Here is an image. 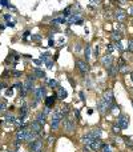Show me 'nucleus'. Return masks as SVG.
Wrapping results in <instances>:
<instances>
[{"instance_id":"f257e3e1","label":"nucleus","mask_w":133,"mask_h":152,"mask_svg":"<svg viewBox=\"0 0 133 152\" xmlns=\"http://www.w3.org/2000/svg\"><path fill=\"white\" fill-rule=\"evenodd\" d=\"M31 129L28 127H24V128H20L17 132H16V139L20 140V142H27V137H28Z\"/></svg>"},{"instance_id":"f03ea898","label":"nucleus","mask_w":133,"mask_h":152,"mask_svg":"<svg viewBox=\"0 0 133 152\" xmlns=\"http://www.w3.org/2000/svg\"><path fill=\"white\" fill-rule=\"evenodd\" d=\"M28 148L31 152H41L43 151V140H40V139L33 140L32 143L28 144Z\"/></svg>"},{"instance_id":"7ed1b4c3","label":"nucleus","mask_w":133,"mask_h":152,"mask_svg":"<svg viewBox=\"0 0 133 152\" xmlns=\"http://www.w3.org/2000/svg\"><path fill=\"white\" fill-rule=\"evenodd\" d=\"M116 124H117L118 127H120L121 129H125V128H128V126H129V116L128 115H120L117 118V121H116Z\"/></svg>"},{"instance_id":"20e7f679","label":"nucleus","mask_w":133,"mask_h":152,"mask_svg":"<svg viewBox=\"0 0 133 152\" xmlns=\"http://www.w3.org/2000/svg\"><path fill=\"white\" fill-rule=\"evenodd\" d=\"M76 66H77V68H78V71H80L81 75H85V74H88L89 72V66L85 63V61L77 60L76 61Z\"/></svg>"},{"instance_id":"39448f33","label":"nucleus","mask_w":133,"mask_h":152,"mask_svg":"<svg viewBox=\"0 0 133 152\" xmlns=\"http://www.w3.org/2000/svg\"><path fill=\"white\" fill-rule=\"evenodd\" d=\"M33 95H35V100H36L37 103L41 102L43 96L45 95V89L43 88V87H37L36 89H33Z\"/></svg>"},{"instance_id":"423d86ee","label":"nucleus","mask_w":133,"mask_h":152,"mask_svg":"<svg viewBox=\"0 0 133 152\" xmlns=\"http://www.w3.org/2000/svg\"><path fill=\"white\" fill-rule=\"evenodd\" d=\"M96 108H97V110H99V112H100V113L109 112V108H108V104L104 102V99H101V100H99V102H97Z\"/></svg>"},{"instance_id":"0eeeda50","label":"nucleus","mask_w":133,"mask_h":152,"mask_svg":"<svg viewBox=\"0 0 133 152\" xmlns=\"http://www.w3.org/2000/svg\"><path fill=\"white\" fill-rule=\"evenodd\" d=\"M33 81H35V76L32 75V76H28V77H27V80L24 81V88L27 89V92L28 91H31L32 88H33Z\"/></svg>"},{"instance_id":"6e6552de","label":"nucleus","mask_w":133,"mask_h":152,"mask_svg":"<svg viewBox=\"0 0 133 152\" xmlns=\"http://www.w3.org/2000/svg\"><path fill=\"white\" fill-rule=\"evenodd\" d=\"M115 18L117 21H124L126 19V12L123 10H120V8H117V10L115 11Z\"/></svg>"},{"instance_id":"1a4fd4ad","label":"nucleus","mask_w":133,"mask_h":152,"mask_svg":"<svg viewBox=\"0 0 133 152\" xmlns=\"http://www.w3.org/2000/svg\"><path fill=\"white\" fill-rule=\"evenodd\" d=\"M64 128H65L67 132H72L75 129V121L70 120V119H64Z\"/></svg>"},{"instance_id":"9d476101","label":"nucleus","mask_w":133,"mask_h":152,"mask_svg":"<svg viewBox=\"0 0 133 152\" xmlns=\"http://www.w3.org/2000/svg\"><path fill=\"white\" fill-rule=\"evenodd\" d=\"M102 143H101V140H93V142L89 144V147H86V148H89V150H92V151H99V150H101L102 148Z\"/></svg>"},{"instance_id":"9b49d317","label":"nucleus","mask_w":133,"mask_h":152,"mask_svg":"<svg viewBox=\"0 0 133 152\" xmlns=\"http://www.w3.org/2000/svg\"><path fill=\"white\" fill-rule=\"evenodd\" d=\"M86 135L91 136L92 139H94V140H100V137H101V135H102V131L101 129H92V131H89Z\"/></svg>"},{"instance_id":"f8f14e48","label":"nucleus","mask_w":133,"mask_h":152,"mask_svg":"<svg viewBox=\"0 0 133 152\" xmlns=\"http://www.w3.org/2000/svg\"><path fill=\"white\" fill-rule=\"evenodd\" d=\"M81 20V16H80V13H77V12H75V13H70V16L67 19V21L69 24H73V23H77V21H80Z\"/></svg>"},{"instance_id":"ddd939ff","label":"nucleus","mask_w":133,"mask_h":152,"mask_svg":"<svg viewBox=\"0 0 133 152\" xmlns=\"http://www.w3.org/2000/svg\"><path fill=\"white\" fill-rule=\"evenodd\" d=\"M112 56L110 55H105L104 58H102V60H101V63H102V66L105 67V68H108V67H110L112 66Z\"/></svg>"},{"instance_id":"4468645a","label":"nucleus","mask_w":133,"mask_h":152,"mask_svg":"<svg viewBox=\"0 0 133 152\" xmlns=\"http://www.w3.org/2000/svg\"><path fill=\"white\" fill-rule=\"evenodd\" d=\"M36 121L40 124V126H44V124L47 123V116H45L43 112H40L39 115H37V118H36Z\"/></svg>"},{"instance_id":"2eb2a0df","label":"nucleus","mask_w":133,"mask_h":152,"mask_svg":"<svg viewBox=\"0 0 133 152\" xmlns=\"http://www.w3.org/2000/svg\"><path fill=\"white\" fill-rule=\"evenodd\" d=\"M41 127H43V126H40V124L37 123L36 120L31 123V129H32L33 132H37V134H40V132H41Z\"/></svg>"},{"instance_id":"dca6fc26","label":"nucleus","mask_w":133,"mask_h":152,"mask_svg":"<svg viewBox=\"0 0 133 152\" xmlns=\"http://www.w3.org/2000/svg\"><path fill=\"white\" fill-rule=\"evenodd\" d=\"M27 116H28V105L23 104V107H21V110H20V118L21 119H25Z\"/></svg>"},{"instance_id":"f3484780","label":"nucleus","mask_w":133,"mask_h":152,"mask_svg":"<svg viewBox=\"0 0 133 152\" xmlns=\"http://www.w3.org/2000/svg\"><path fill=\"white\" fill-rule=\"evenodd\" d=\"M55 96H48L47 99H45V105H47L48 108H52L53 104H55Z\"/></svg>"},{"instance_id":"a211bd4d","label":"nucleus","mask_w":133,"mask_h":152,"mask_svg":"<svg viewBox=\"0 0 133 152\" xmlns=\"http://www.w3.org/2000/svg\"><path fill=\"white\" fill-rule=\"evenodd\" d=\"M107 71H108V74H109L110 76H115L118 71H120V68H118V67H115V66H110V67H108L107 68Z\"/></svg>"},{"instance_id":"6ab92c4d","label":"nucleus","mask_w":133,"mask_h":152,"mask_svg":"<svg viewBox=\"0 0 133 152\" xmlns=\"http://www.w3.org/2000/svg\"><path fill=\"white\" fill-rule=\"evenodd\" d=\"M60 121L61 120H59V119L52 118V120H51V127H52V129H57L59 126H60Z\"/></svg>"},{"instance_id":"aec40b11","label":"nucleus","mask_w":133,"mask_h":152,"mask_svg":"<svg viewBox=\"0 0 133 152\" xmlns=\"http://www.w3.org/2000/svg\"><path fill=\"white\" fill-rule=\"evenodd\" d=\"M5 121H7V123H9V124H15L16 123V118L13 115L7 113V115H5Z\"/></svg>"},{"instance_id":"412c9836","label":"nucleus","mask_w":133,"mask_h":152,"mask_svg":"<svg viewBox=\"0 0 133 152\" xmlns=\"http://www.w3.org/2000/svg\"><path fill=\"white\" fill-rule=\"evenodd\" d=\"M15 126L16 127H19V129L20 128H24V127H27L25 126V121H24V119H16V123H15Z\"/></svg>"},{"instance_id":"4be33fe9","label":"nucleus","mask_w":133,"mask_h":152,"mask_svg":"<svg viewBox=\"0 0 133 152\" xmlns=\"http://www.w3.org/2000/svg\"><path fill=\"white\" fill-rule=\"evenodd\" d=\"M112 39L115 40L116 43L117 42H121V39H123V36H121V32H113V35H112Z\"/></svg>"},{"instance_id":"5701e85b","label":"nucleus","mask_w":133,"mask_h":152,"mask_svg":"<svg viewBox=\"0 0 133 152\" xmlns=\"http://www.w3.org/2000/svg\"><path fill=\"white\" fill-rule=\"evenodd\" d=\"M33 76H39V77H47V76H45V74L43 71H40L39 68H35V71H33Z\"/></svg>"},{"instance_id":"b1692460","label":"nucleus","mask_w":133,"mask_h":152,"mask_svg":"<svg viewBox=\"0 0 133 152\" xmlns=\"http://www.w3.org/2000/svg\"><path fill=\"white\" fill-rule=\"evenodd\" d=\"M84 53H85V60L88 61L89 59H91V47H89V45H85V51H84Z\"/></svg>"},{"instance_id":"393cba45","label":"nucleus","mask_w":133,"mask_h":152,"mask_svg":"<svg viewBox=\"0 0 133 152\" xmlns=\"http://www.w3.org/2000/svg\"><path fill=\"white\" fill-rule=\"evenodd\" d=\"M60 110H61V113H63L64 118H65V116H68V113H69V107H68L67 104H64L63 107L60 108Z\"/></svg>"},{"instance_id":"a878e982","label":"nucleus","mask_w":133,"mask_h":152,"mask_svg":"<svg viewBox=\"0 0 133 152\" xmlns=\"http://www.w3.org/2000/svg\"><path fill=\"white\" fill-rule=\"evenodd\" d=\"M57 96H59V99H60V100H64L67 97V91H65V89H59Z\"/></svg>"},{"instance_id":"bb28decb","label":"nucleus","mask_w":133,"mask_h":152,"mask_svg":"<svg viewBox=\"0 0 133 152\" xmlns=\"http://www.w3.org/2000/svg\"><path fill=\"white\" fill-rule=\"evenodd\" d=\"M115 48H116L117 51H121V52H124V51H125V47L123 45V43H121V42H117V43H116V44H115Z\"/></svg>"},{"instance_id":"cd10ccee","label":"nucleus","mask_w":133,"mask_h":152,"mask_svg":"<svg viewBox=\"0 0 133 152\" xmlns=\"http://www.w3.org/2000/svg\"><path fill=\"white\" fill-rule=\"evenodd\" d=\"M49 59H51V58H49V53H48V52H47V53H44V55H41V56H40V60H41L43 63H47V61L49 60Z\"/></svg>"},{"instance_id":"c85d7f7f","label":"nucleus","mask_w":133,"mask_h":152,"mask_svg":"<svg viewBox=\"0 0 133 152\" xmlns=\"http://www.w3.org/2000/svg\"><path fill=\"white\" fill-rule=\"evenodd\" d=\"M101 152H112V148H110L109 144H104L101 148Z\"/></svg>"},{"instance_id":"c756f323","label":"nucleus","mask_w":133,"mask_h":152,"mask_svg":"<svg viewBox=\"0 0 133 152\" xmlns=\"http://www.w3.org/2000/svg\"><path fill=\"white\" fill-rule=\"evenodd\" d=\"M48 84H49L51 87H52V88H55V87H57V81L55 80V79H51V80H48Z\"/></svg>"},{"instance_id":"7c9ffc66","label":"nucleus","mask_w":133,"mask_h":152,"mask_svg":"<svg viewBox=\"0 0 133 152\" xmlns=\"http://www.w3.org/2000/svg\"><path fill=\"white\" fill-rule=\"evenodd\" d=\"M113 51H115V47H113L112 44H109V45H107V52L108 53H112Z\"/></svg>"},{"instance_id":"2f4dec72","label":"nucleus","mask_w":133,"mask_h":152,"mask_svg":"<svg viewBox=\"0 0 133 152\" xmlns=\"http://www.w3.org/2000/svg\"><path fill=\"white\" fill-rule=\"evenodd\" d=\"M45 64H47V67H48V68H49V69H52V67H53V60H52V58H51L49 60H48Z\"/></svg>"},{"instance_id":"473e14b6","label":"nucleus","mask_w":133,"mask_h":152,"mask_svg":"<svg viewBox=\"0 0 133 152\" xmlns=\"http://www.w3.org/2000/svg\"><path fill=\"white\" fill-rule=\"evenodd\" d=\"M120 131H121V128L117 124H115V126H113V132H115V134H120Z\"/></svg>"},{"instance_id":"72a5a7b5","label":"nucleus","mask_w":133,"mask_h":152,"mask_svg":"<svg viewBox=\"0 0 133 152\" xmlns=\"http://www.w3.org/2000/svg\"><path fill=\"white\" fill-rule=\"evenodd\" d=\"M120 72H123V74H126V72H129V68L126 66L124 67H120Z\"/></svg>"},{"instance_id":"f704fd0d","label":"nucleus","mask_w":133,"mask_h":152,"mask_svg":"<svg viewBox=\"0 0 133 152\" xmlns=\"http://www.w3.org/2000/svg\"><path fill=\"white\" fill-rule=\"evenodd\" d=\"M93 55L96 56V58L99 56V47H97V45H94L93 47Z\"/></svg>"},{"instance_id":"c9c22d12","label":"nucleus","mask_w":133,"mask_h":152,"mask_svg":"<svg viewBox=\"0 0 133 152\" xmlns=\"http://www.w3.org/2000/svg\"><path fill=\"white\" fill-rule=\"evenodd\" d=\"M20 145H21V142L16 139V142H15V148H16V150H19V147H20Z\"/></svg>"},{"instance_id":"e433bc0d","label":"nucleus","mask_w":133,"mask_h":152,"mask_svg":"<svg viewBox=\"0 0 133 152\" xmlns=\"http://www.w3.org/2000/svg\"><path fill=\"white\" fill-rule=\"evenodd\" d=\"M89 1H91V4L97 5V4H100V1H101V0H89Z\"/></svg>"},{"instance_id":"4c0bfd02","label":"nucleus","mask_w":133,"mask_h":152,"mask_svg":"<svg viewBox=\"0 0 133 152\" xmlns=\"http://www.w3.org/2000/svg\"><path fill=\"white\" fill-rule=\"evenodd\" d=\"M4 108H5V103L0 102V112H1V111H4Z\"/></svg>"},{"instance_id":"58836bf2","label":"nucleus","mask_w":133,"mask_h":152,"mask_svg":"<svg viewBox=\"0 0 133 152\" xmlns=\"http://www.w3.org/2000/svg\"><path fill=\"white\" fill-rule=\"evenodd\" d=\"M40 39H41V37H40V36H39V35H35V36H33V37H32V40H35V42H39V40H40Z\"/></svg>"},{"instance_id":"ea45409f","label":"nucleus","mask_w":133,"mask_h":152,"mask_svg":"<svg viewBox=\"0 0 133 152\" xmlns=\"http://www.w3.org/2000/svg\"><path fill=\"white\" fill-rule=\"evenodd\" d=\"M0 4H1V5H4V7H8V4H7V0H0Z\"/></svg>"},{"instance_id":"a19ab883","label":"nucleus","mask_w":133,"mask_h":152,"mask_svg":"<svg viewBox=\"0 0 133 152\" xmlns=\"http://www.w3.org/2000/svg\"><path fill=\"white\" fill-rule=\"evenodd\" d=\"M12 74H13V76H16V77H17V76H20V75H21V72H20V71H13Z\"/></svg>"},{"instance_id":"79ce46f5","label":"nucleus","mask_w":133,"mask_h":152,"mask_svg":"<svg viewBox=\"0 0 133 152\" xmlns=\"http://www.w3.org/2000/svg\"><path fill=\"white\" fill-rule=\"evenodd\" d=\"M128 48L133 52V40H131V42H129V47H128Z\"/></svg>"},{"instance_id":"37998d69","label":"nucleus","mask_w":133,"mask_h":152,"mask_svg":"<svg viewBox=\"0 0 133 152\" xmlns=\"http://www.w3.org/2000/svg\"><path fill=\"white\" fill-rule=\"evenodd\" d=\"M75 116L77 119H80V112H78V110H75Z\"/></svg>"},{"instance_id":"c03bdc74","label":"nucleus","mask_w":133,"mask_h":152,"mask_svg":"<svg viewBox=\"0 0 133 152\" xmlns=\"http://www.w3.org/2000/svg\"><path fill=\"white\" fill-rule=\"evenodd\" d=\"M128 12H129V15H133V5H132V7H129Z\"/></svg>"},{"instance_id":"a18cd8bd","label":"nucleus","mask_w":133,"mask_h":152,"mask_svg":"<svg viewBox=\"0 0 133 152\" xmlns=\"http://www.w3.org/2000/svg\"><path fill=\"white\" fill-rule=\"evenodd\" d=\"M12 94H13L12 88H11V89H8V91H7V95H8V96H9V95H12Z\"/></svg>"},{"instance_id":"49530a36","label":"nucleus","mask_w":133,"mask_h":152,"mask_svg":"<svg viewBox=\"0 0 133 152\" xmlns=\"http://www.w3.org/2000/svg\"><path fill=\"white\" fill-rule=\"evenodd\" d=\"M80 99L84 100V92H80Z\"/></svg>"},{"instance_id":"de8ad7c7","label":"nucleus","mask_w":133,"mask_h":152,"mask_svg":"<svg viewBox=\"0 0 133 152\" xmlns=\"http://www.w3.org/2000/svg\"><path fill=\"white\" fill-rule=\"evenodd\" d=\"M4 18H5V20H9L11 16H9V15H4Z\"/></svg>"},{"instance_id":"09e8293b","label":"nucleus","mask_w":133,"mask_h":152,"mask_svg":"<svg viewBox=\"0 0 133 152\" xmlns=\"http://www.w3.org/2000/svg\"><path fill=\"white\" fill-rule=\"evenodd\" d=\"M49 45H51V47L53 45V40H52V39H49Z\"/></svg>"},{"instance_id":"8fccbe9b","label":"nucleus","mask_w":133,"mask_h":152,"mask_svg":"<svg viewBox=\"0 0 133 152\" xmlns=\"http://www.w3.org/2000/svg\"><path fill=\"white\" fill-rule=\"evenodd\" d=\"M118 1H120V3H126L128 0H118Z\"/></svg>"},{"instance_id":"3c124183","label":"nucleus","mask_w":133,"mask_h":152,"mask_svg":"<svg viewBox=\"0 0 133 152\" xmlns=\"http://www.w3.org/2000/svg\"><path fill=\"white\" fill-rule=\"evenodd\" d=\"M0 29H4V26H3V24H0Z\"/></svg>"},{"instance_id":"603ef678","label":"nucleus","mask_w":133,"mask_h":152,"mask_svg":"<svg viewBox=\"0 0 133 152\" xmlns=\"http://www.w3.org/2000/svg\"><path fill=\"white\" fill-rule=\"evenodd\" d=\"M132 81H133V72H132Z\"/></svg>"},{"instance_id":"864d4df0","label":"nucleus","mask_w":133,"mask_h":152,"mask_svg":"<svg viewBox=\"0 0 133 152\" xmlns=\"http://www.w3.org/2000/svg\"><path fill=\"white\" fill-rule=\"evenodd\" d=\"M113 1H118V0H113Z\"/></svg>"},{"instance_id":"5fc2aeb1","label":"nucleus","mask_w":133,"mask_h":152,"mask_svg":"<svg viewBox=\"0 0 133 152\" xmlns=\"http://www.w3.org/2000/svg\"><path fill=\"white\" fill-rule=\"evenodd\" d=\"M13 152H19V151H13Z\"/></svg>"},{"instance_id":"6e6d98bb","label":"nucleus","mask_w":133,"mask_h":152,"mask_svg":"<svg viewBox=\"0 0 133 152\" xmlns=\"http://www.w3.org/2000/svg\"><path fill=\"white\" fill-rule=\"evenodd\" d=\"M132 94H133V88H132Z\"/></svg>"},{"instance_id":"4d7b16f0","label":"nucleus","mask_w":133,"mask_h":152,"mask_svg":"<svg viewBox=\"0 0 133 152\" xmlns=\"http://www.w3.org/2000/svg\"><path fill=\"white\" fill-rule=\"evenodd\" d=\"M132 104H133V100H132Z\"/></svg>"},{"instance_id":"13d9d810","label":"nucleus","mask_w":133,"mask_h":152,"mask_svg":"<svg viewBox=\"0 0 133 152\" xmlns=\"http://www.w3.org/2000/svg\"><path fill=\"white\" fill-rule=\"evenodd\" d=\"M41 152H43V151H41Z\"/></svg>"}]
</instances>
